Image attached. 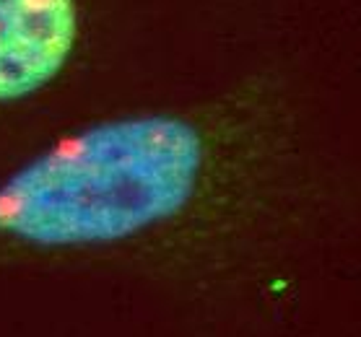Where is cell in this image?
<instances>
[{
  "mask_svg": "<svg viewBox=\"0 0 361 337\" xmlns=\"http://www.w3.org/2000/svg\"><path fill=\"white\" fill-rule=\"evenodd\" d=\"M208 132L182 115L89 125L0 182V255L104 249L180 223L214 179Z\"/></svg>",
  "mask_w": 361,
  "mask_h": 337,
  "instance_id": "1",
  "label": "cell"
},
{
  "mask_svg": "<svg viewBox=\"0 0 361 337\" xmlns=\"http://www.w3.org/2000/svg\"><path fill=\"white\" fill-rule=\"evenodd\" d=\"M75 39V0H0V104L21 101L55 81Z\"/></svg>",
  "mask_w": 361,
  "mask_h": 337,
  "instance_id": "2",
  "label": "cell"
}]
</instances>
